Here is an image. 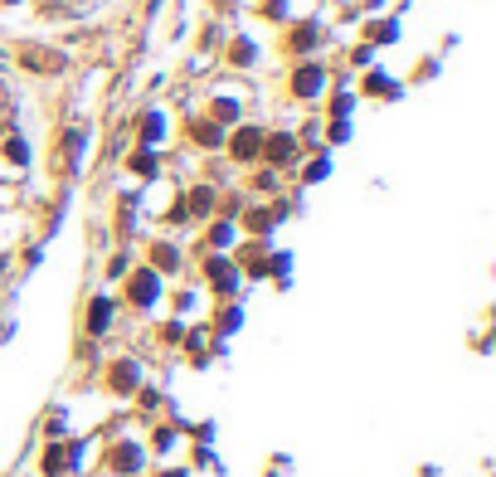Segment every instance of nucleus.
<instances>
[{
	"mask_svg": "<svg viewBox=\"0 0 496 477\" xmlns=\"http://www.w3.org/2000/svg\"><path fill=\"white\" fill-rule=\"evenodd\" d=\"M107 317H112V312L98 302V307H93V331H102V326H107Z\"/></svg>",
	"mask_w": 496,
	"mask_h": 477,
	"instance_id": "3",
	"label": "nucleus"
},
{
	"mask_svg": "<svg viewBox=\"0 0 496 477\" xmlns=\"http://www.w3.org/2000/svg\"><path fill=\"white\" fill-rule=\"evenodd\" d=\"M132 292H136V302H151V297H156V278H151V273H141Z\"/></svg>",
	"mask_w": 496,
	"mask_h": 477,
	"instance_id": "1",
	"label": "nucleus"
},
{
	"mask_svg": "<svg viewBox=\"0 0 496 477\" xmlns=\"http://www.w3.org/2000/svg\"><path fill=\"white\" fill-rule=\"evenodd\" d=\"M234 151H239V156H253V151H258V132H243V137L234 141Z\"/></svg>",
	"mask_w": 496,
	"mask_h": 477,
	"instance_id": "2",
	"label": "nucleus"
}]
</instances>
